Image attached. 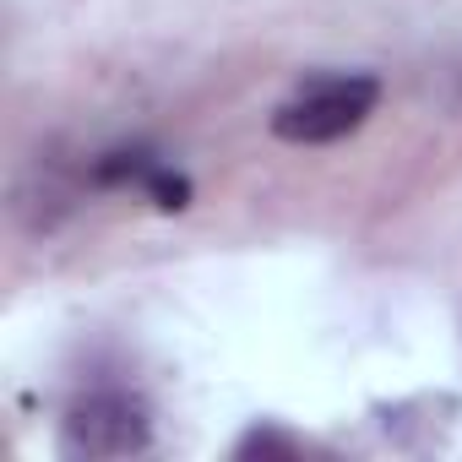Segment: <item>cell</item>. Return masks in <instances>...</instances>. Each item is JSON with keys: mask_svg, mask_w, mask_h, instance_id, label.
Wrapping results in <instances>:
<instances>
[{"mask_svg": "<svg viewBox=\"0 0 462 462\" xmlns=\"http://www.w3.org/2000/svg\"><path fill=\"white\" fill-rule=\"evenodd\" d=\"M142 190H147V196H152L163 212H180V207L190 201V185H185V174H174V169H163V163L147 174V185H142Z\"/></svg>", "mask_w": 462, "mask_h": 462, "instance_id": "cell-4", "label": "cell"}, {"mask_svg": "<svg viewBox=\"0 0 462 462\" xmlns=\"http://www.w3.org/2000/svg\"><path fill=\"white\" fill-rule=\"evenodd\" d=\"M147 435H152V424H147V408L136 397L93 392V397H82L71 408V419L60 430V451L66 457H88V462L93 457H131V451L147 446Z\"/></svg>", "mask_w": 462, "mask_h": 462, "instance_id": "cell-2", "label": "cell"}, {"mask_svg": "<svg viewBox=\"0 0 462 462\" xmlns=\"http://www.w3.org/2000/svg\"><path fill=\"white\" fill-rule=\"evenodd\" d=\"M375 98H381V82L365 77V71H348V77H316V82H305L289 104H278L273 131H278L283 142L321 147V142H337V136L359 131L365 115L375 109Z\"/></svg>", "mask_w": 462, "mask_h": 462, "instance_id": "cell-1", "label": "cell"}, {"mask_svg": "<svg viewBox=\"0 0 462 462\" xmlns=\"http://www.w3.org/2000/svg\"><path fill=\"white\" fill-rule=\"evenodd\" d=\"M158 169V158L147 147H115L93 163V180L98 185H147V174Z\"/></svg>", "mask_w": 462, "mask_h": 462, "instance_id": "cell-3", "label": "cell"}]
</instances>
